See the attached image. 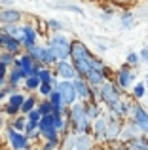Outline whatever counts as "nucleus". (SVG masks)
<instances>
[{
  "mask_svg": "<svg viewBox=\"0 0 148 150\" xmlns=\"http://www.w3.org/2000/svg\"><path fill=\"white\" fill-rule=\"evenodd\" d=\"M68 122H70V129L76 131L78 135H85V133H91V118L87 116V110H85V103L78 101L68 108Z\"/></svg>",
  "mask_w": 148,
  "mask_h": 150,
  "instance_id": "nucleus-1",
  "label": "nucleus"
},
{
  "mask_svg": "<svg viewBox=\"0 0 148 150\" xmlns=\"http://www.w3.org/2000/svg\"><path fill=\"white\" fill-rule=\"evenodd\" d=\"M48 48L55 53L57 61H68L70 59V48L72 40L68 36H65L63 33H53L48 38Z\"/></svg>",
  "mask_w": 148,
  "mask_h": 150,
  "instance_id": "nucleus-2",
  "label": "nucleus"
},
{
  "mask_svg": "<svg viewBox=\"0 0 148 150\" xmlns=\"http://www.w3.org/2000/svg\"><path fill=\"white\" fill-rule=\"evenodd\" d=\"M99 93H101V103H103L106 108H114L118 106V103L122 101L123 97V91L118 88L114 80H106L103 86L99 88Z\"/></svg>",
  "mask_w": 148,
  "mask_h": 150,
  "instance_id": "nucleus-3",
  "label": "nucleus"
},
{
  "mask_svg": "<svg viewBox=\"0 0 148 150\" xmlns=\"http://www.w3.org/2000/svg\"><path fill=\"white\" fill-rule=\"evenodd\" d=\"M42 141H61V131L55 127V116L48 114V116H42L40 120V127H38Z\"/></svg>",
  "mask_w": 148,
  "mask_h": 150,
  "instance_id": "nucleus-4",
  "label": "nucleus"
},
{
  "mask_svg": "<svg viewBox=\"0 0 148 150\" xmlns=\"http://www.w3.org/2000/svg\"><path fill=\"white\" fill-rule=\"evenodd\" d=\"M108 114L106 110H103V112L99 114V116L93 120L91 124V135L93 139H95V143L99 144H106V129H108Z\"/></svg>",
  "mask_w": 148,
  "mask_h": 150,
  "instance_id": "nucleus-5",
  "label": "nucleus"
},
{
  "mask_svg": "<svg viewBox=\"0 0 148 150\" xmlns=\"http://www.w3.org/2000/svg\"><path fill=\"white\" fill-rule=\"evenodd\" d=\"M13 67L21 69L23 74H25V78H29V76H38V74H40V69H42V65H38V63L34 61V59L30 57L29 53H19L17 59H15V65H13Z\"/></svg>",
  "mask_w": 148,
  "mask_h": 150,
  "instance_id": "nucleus-6",
  "label": "nucleus"
},
{
  "mask_svg": "<svg viewBox=\"0 0 148 150\" xmlns=\"http://www.w3.org/2000/svg\"><path fill=\"white\" fill-rule=\"evenodd\" d=\"M6 139H8V143H10L11 150H30V143H32V141H30L25 133L15 131L11 125L6 127Z\"/></svg>",
  "mask_w": 148,
  "mask_h": 150,
  "instance_id": "nucleus-7",
  "label": "nucleus"
},
{
  "mask_svg": "<svg viewBox=\"0 0 148 150\" xmlns=\"http://www.w3.org/2000/svg\"><path fill=\"white\" fill-rule=\"evenodd\" d=\"M93 53L87 50V46L80 40H72L70 48V61L72 63H93Z\"/></svg>",
  "mask_w": 148,
  "mask_h": 150,
  "instance_id": "nucleus-8",
  "label": "nucleus"
},
{
  "mask_svg": "<svg viewBox=\"0 0 148 150\" xmlns=\"http://www.w3.org/2000/svg\"><path fill=\"white\" fill-rule=\"evenodd\" d=\"M129 118L131 120H135V124L139 125V129L142 131V135L148 137V110L144 106H141L139 103L133 101V105H131V112H129Z\"/></svg>",
  "mask_w": 148,
  "mask_h": 150,
  "instance_id": "nucleus-9",
  "label": "nucleus"
},
{
  "mask_svg": "<svg viewBox=\"0 0 148 150\" xmlns=\"http://www.w3.org/2000/svg\"><path fill=\"white\" fill-rule=\"evenodd\" d=\"M57 91H59L61 99H63V105L67 106V108H70L74 103H78V95H76L74 82H70V80H61V82H59V88H57Z\"/></svg>",
  "mask_w": 148,
  "mask_h": 150,
  "instance_id": "nucleus-10",
  "label": "nucleus"
},
{
  "mask_svg": "<svg viewBox=\"0 0 148 150\" xmlns=\"http://www.w3.org/2000/svg\"><path fill=\"white\" fill-rule=\"evenodd\" d=\"M114 82L118 84V88L122 89H129L131 86H133V82H135V72H133V69H131L129 65H122L118 69V72L114 74Z\"/></svg>",
  "mask_w": 148,
  "mask_h": 150,
  "instance_id": "nucleus-11",
  "label": "nucleus"
},
{
  "mask_svg": "<svg viewBox=\"0 0 148 150\" xmlns=\"http://www.w3.org/2000/svg\"><path fill=\"white\" fill-rule=\"evenodd\" d=\"M53 74H55L59 80H76L80 74H78V70L74 69L72 61H59L55 67H53Z\"/></svg>",
  "mask_w": 148,
  "mask_h": 150,
  "instance_id": "nucleus-12",
  "label": "nucleus"
},
{
  "mask_svg": "<svg viewBox=\"0 0 148 150\" xmlns=\"http://www.w3.org/2000/svg\"><path fill=\"white\" fill-rule=\"evenodd\" d=\"M141 135H142V131L139 129V125L135 124V120H131V118L123 120V127H122L120 141H123V143H129V141L137 139V137H141Z\"/></svg>",
  "mask_w": 148,
  "mask_h": 150,
  "instance_id": "nucleus-13",
  "label": "nucleus"
},
{
  "mask_svg": "<svg viewBox=\"0 0 148 150\" xmlns=\"http://www.w3.org/2000/svg\"><path fill=\"white\" fill-rule=\"evenodd\" d=\"M0 50L2 51H10V53H13V55H19L21 50H23V44L17 40V38L0 33Z\"/></svg>",
  "mask_w": 148,
  "mask_h": 150,
  "instance_id": "nucleus-14",
  "label": "nucleus"
},
{
  "mask_svg": "<svg viewBox=\"0 0 148 150\" xmlns=\"http://www.w3.org/2000/svg\"><path fill=\"white\" fill-rule=\"evenodd\" d=\"M72 82H74V88H76L78 101H82V103L91 101V91H93V88L87 84V80H85V78H82V76H78L76 80H72Z\"/></svg>",
  "mask_w": 148,
  "mask_h": 150,
  "instance_id": "nucleus-15",
  "label": "nucleus"
},
{
  "mask_svg": "<svg viewBox=\"0 0 148 150\" xmlns=\"http://www.w3.org/2000/svg\"><path fill=\"white\" fill-rule=\"evenodd\" d=\"M110 118V116H108ZM122 127H123V120L122 118H110L108 120V129H106V144L114 143V141H120V135H122Z\"/></svg>",
  "mask_w": 148,
  "mask_h": 150,
  "instance_id": "nucleus-16",
  "label": "nucleus"
},
{
  "mask_svg": "<svg viewBox=\"0 0 148 150\" xmlns=\"http://www.w3.org/2000/svg\"><path fill=\"white\" fill-rule=\"evenodd\" d=\"M23 13L15 8H2L0 10V25H19Z\"/></svg>",
  "mask_w": 148,
  "mask_h": 150,
  "instance_id": "nucleus-17",
  "label": "nucleus"
},
{
  "mask_svg": "<svg viewBox=\"0 0 148 150\" xmlns=\"http://www.w3.org/2000/svg\"><path fill=\"white\" fill-rule=\"evenodd\" d=\"M25 27V33H23V40H21V44H23V50L25 48H29V46H34V44H38V30L34 29L32 25H23Z\"/></svg>",
  "mask_w": 148,
  "mask_h": 150,
  "instance_id": "nucleus-18",
  "label": "nucleus"
},
{
  "mask_svg": "<svg viewBox=\"0 0 148 150\" xmlns=\"http://www.w3.org/2000/svg\"><path fill=\"white\" fill-rule=\"evenodd\" d=\"M25 53H29L38 65L44 67V59H46V46H40V44H34V46H29L25 48Z\"/></svg>",
  "mask_w": 148,
  "mask_h": 150,
  "instance_id": "nucleus-19",
  "label": "nucleus"
},
{
  "mask_svg": "<svg viewBox=\"0 0 148 150\" xmlns=\"http://www.w3.org/2000/svg\"><path fill=\"white\" fill-rule=\"evenodd\" d=\"M21 82H25V74H23V70L17 69V67H11L10 72H8V86H11V88L17 89Z\"/></svg>",
  "mask_w": 148,
  "mask_h": 150,
  "instance_id": "nucleus-20",
  "label": "nucleus"
},
{
  "mask_svg": "<svg viewBox=\"0 0 148 150\" xmlns=\"http://www.w3.org/2000/svg\"><path fill=\"white\" fill-rule=\"evenodd\" d=\"M95 139H93L91 133H85V135H78V141H76V148L74 150H93L95 146Z\"/></svg>",
  "mask_w": 148,
  "mask_h": 150,
  "instance_id": "nucleus-21",
  "label": "nucleus"
},
{
  "mask_svg": "<svg viewBox=\"0 0 148 150\" xmlns=\"http://www.w3.org/2000/svg\"><path fill=\"white\" fill-rule=\"evenodd\" d=\"M76 141H78V133L76 131H68L61 137V148L59 150H74L76 148Z\"/></svg>",
  "mask_w": 148,
  "mask_h": 150,
  "instance_id": "nucleus-22",
  "label": "nucleus"
},
{
  "mask_svg": "<svg viewBox=\"0 0 148 150\" xmlns=\"http://www.w3.org/2000/svg\"><path fill=\"white\" fill-rule=\"evenodd\" d=\"M0 33L10 34V36L17 38V40L21 42V40H23V33H25V27H23V25H2Z\"/></svg>",
  "mask_w": 148,
  "mask_h": 150,
  "instance_id": "nucleus-23",
  "label": "nucleus"
},
{
  "mask_svg": "<svg viewBox=\"0 0 148 150\" xmlns=\"http://www.w3.org/2000/svg\"><path fill=\"white\" fill-rule=\"evenodd\" d=\"M85 80H87V84L91 86V88H101V86L106 82V76H104L101 70H91V72L85 76Z\"/></svg>",
  "mask_w": 148,
  "mask_h": 150,
  "instance_id": "nucleus-24",
  "label": "nucleus"
},
{
  "mask_svg": "<svg viewBox=\"0 0 148 150\" xmlns=\"http://www.w3.org/2000/svg\"><path fill=\"white\" fill-rule=\"evenodd\" d=\"M127 148L129 150H148V137L141 135V137H137V139L129 141V143H127Z\"/></svg>",
  "mask_w": 148,
  "mask_h": 150,
  "instance_id": "nucleus-25",
  "label": "nucleus"
},
{
  "mask_svg": "<svg viewBox=\"0 0 148 150\" xmlns=\"http://www.w3.org/2000/svg\"><path fill=\"white\" fill-rule=\"evenodd\" d=\"M23 86H25V89L27 91H38L40 89V86H42V80H40V76H29V78H25V82H23Z\"/></svg>",
  "mask_w": 148,
  "mask_h": 150,
  "instance_id": "nucleus-26",
  "label": "nucleus"
},
{
  "mask_svg": "<svg viewBox=\"0 0 148 150\" xmlns=\"http://www.w3.org/2000/svg\"><path fill=\"white\" fill-rule=\"evenodd\" d=\"M34 108H38V101H36V97L34 95H29L25 99V103H23V106H21V114H29V112H32Z\"/></svg>",
  "mask_w": 148,
  "mask_h": 150,
  "instance_id": "nucleus-27",
  "label": "nucleus"
},
{
  "mask_svg": "<svg viewBox=\"0 0 148 150\" xmlns=\"http://www.w3.org/2000/svg\"><path fill=\"white\" fill-rule=\"evenodd\" d=\"M27 97L23 95L21 91H15V93H11L10 97H8V105H11V106H15V108H19L21 110V106H23V103H25Z\"/></svg>",
  "mask_w": 148,
  "mask_h": 150,
  "instance_id": "nucleus-28",
  "label": "nucleus"
},
{
  "mask_svg": "<svg viewBox=\"0 0 148 150\" xmlns=\"http://www.w3.org/2000/svg\"><path fill=\"white\" fill-rule=\"evenodd\" d=\"M40 80H42V84H51L53 80H55V74H53V69H49V67H42L40 69Z\"/></svg>",
  "mask_w": 148,
  "mask_h": 150,
  "instance_id": "nucleus-29",
  "label": "nucleus"
},
{
  "mask_svg": "<svg viewBox=\"0 0 148 150\" xmlns=\"http://www.w3.org/2000/svg\"><path fill=\"white\" fill-rule=\"evenodd\" d=\"M11 127L15 129V131H21V133H25V129H27V116L25 114H19L17 118H13L11 120Z\"/></svg>",
  "mask_w": 148,
  "mask_h": 150,
  "instance_id": "nucleus-30",
  "label": "nucleus"
},
{
  "mask_svg": "<svg viewBox=\"0 0 148 150\" xmlns=\"http://www.w3.org/2000/svg\"><path fill=\"white\" fill-rule=\"evenodd\" d=\"M15 59H17V55H13V53H10V51H0V63L2 65H6V67H13L15 65Z\"/></svg>",
  "mask_w": 148,
  "mask_h": 150,
  "instance_id": "nucleus-31",
  "label": "nucleus"
},
{
  "mask_svg": "<svg viewBox=\"0 0 148 150\" xmlns=\"http://www.w3.org/2000/svg\"><path fill=\"white\" fill-rule=\"evenodd\" d=\"M144 93H146V84H144V82H139V84L133 86V91H131V95H133L135 101L142 99V97H144Z\"/></svg>",
  "mask_w": 148,
  "mask_h": 150,
  "instance_id": "nucleus-32",
  "label": "nucleus"
},
{
  "mask_svg": "<svg viewBox=\"0 0 148 150\" xmlns=\"http://www.w3.org/2000/svg\"><path fill=\"white\" fill-rule=\"evenodd\" d=\"M38 110L42 112V116L53 114V106H51V103H49V99H42L40 103H38Z\"/></svg>",
  "mask_w": 148,
  "mask_h": 150,
  "instance_id": "nucleus-33",
  "label": "nucleus"
},
{
  "mask_svg": "<svg viewBox=\"0 0 148 150\" xmlns=\"http://www.w3.org/2000/svg\"><path fill=\"white\" fill-rule=\"evenodd\" d=\"M139 63H141V55L135 53V51H129V53H127V57H125V65H129L131 69H133V67L139 65Z\"/></svg>",
  "mask_w": 148,
  "mask_h": 150,
  "instance_id": "nucleus-34",
  "label": "nucleus"
},
{
  "mask_svg": "<svg viewBox=\"0 0 148 150\" xmlns=\"http://www.w3.org/2000/svg\"><path fill=\"white\" fill-rule=\"evenodd\" d=\"M120 19H122V25L125 27V29H131V27L135 25V19H133V13H131V11H123Z\"/></svg>",
  "mask_w": 148,
  "mask_h": 150,
  "instance_id": "nucleus-35",
  "label": "nucleus"
},
{
  "mask_svg": "<svg viewBox=\"0 0 148 150\" xmlns=\"http://www.w3.org/2000/svg\"><path fill=\"white\" fill-rule=\"evenodd\" d=\"M48 27H49V30H53V33H61V30L65 29L63 23L57 21V19H48Z\"/></svg>",
  "mask_w": 148,
  "mask_h": 150,
  "instance_id": "nucleus-36",
  "label": "nucleus"
},
{
  "mask_svg": "<svg viewBox=\"0 0 148 150\" xmlns=\"http://www.w3.org/2000/svg\"><path fill=\"white\" fill-rule=\"evenodd\" d=\"M55 8L57 10H67V11H76V13H82V8H78V6H74V4H55Z\"/></svg>",
  "mask_w": 148,
  "mask_h": 150,
  "instance_id": "nucleus-37",
  "label": "nucleus"
},
{
  "mask_svg": "<svg viewBox=\"0 0 148 150\" xmlns=\"http://www.w3.org/2000/svg\"><path fill=\"white\" fill-rule=\"evenodd\" d=\"M36 93H40V95L44 97V99H48V97L53 93V88H51V84H42V86H40V89H38Z\"/></svg>",
  "mask_w": 148,
  "mask_h": 150,
  "instance_id": "nucleus-38",
  "label": "nucleus"
},
{
  "mask_svg": "<svg viewBox=\"0 0 148 150\" xmlns=\"http://www.w3.org/2000/svg\"><path fill=\"white\" fill-rule=\"evenodd\" d=\"M108 148H110V150H129V148H127V143H123V141H114V143H108Z\"/></svg>",
  "mask_w": 148,
  "mask_h": 150,
  "instance_id": "nucleus-39",
  "label": "nucleus"
},
{
  "mask_svg": "<svg viewBox=\"0 0 148 150\" xmlns=\"http://www.w3.org/2000/svg\"><path fill=\"white\" fill-rule=\"evenodd\" d=\"M34 21H36V25H38V33H40V34H48V29H49V27H48V21H42V19H34Z\"/></svg>",
  "mask_w": 148,
  "mask_h": 150,
  "instance_id": "nucleus-40",
  "label": "nucleus"
},
{
  "mask_svg": "<svg viewBox=\"0 0 148 150\" xmlns=\"http://www.w3.org/2000/svg\"><path fill=\"white\" fill-rule=\"evenodd\" d=\"M91 69L93 70H101V72H104V69H106V65H104L103 61H101V59H93V63H91Z\"/></svg>",
  "mask_w": 148,
  "mask_h": 150,
  "instance_id": "nucleus-41",
  "label": "nucleus"
},
{
  "mask_svg": "<svg viewBox=\"0 0 148 150\" xmlns=\"http://www.w3.org/2000/svg\"><path fill=\"white\" fill-rule=\"evenodd\" d=\"M112 13H114V10H112V8H104V11H103V19H104V21L112 19Z\"/></svg>",
  "mask_w": 148,
  "mask_h": 150,
  "instance_id": "nucleus-42",
  "label": "nucleus"
},
{
  "mask_svg": "<svg viewBox=\"0 0 148 150\" xmlns=\"http://www.w3.org/2000/svg\"><path fill=\"white\" fill-rule=\"evenodd\" d=\"M139 55H141V61L148 63V48H142V50H141V53H139Z\"/></svg>",
  "mask_w": 148,
  "mask_h": 150,
  "instance_id": "nucleus-43",
  "label": "nucleus"
},
{
  "mask_svg": "<svg viewBox=\"0 0 148 150\" xmlns=\"http://www.w3.org/2000/svg\"><path fill=\"white\" fill-rule=\"evenodd\" d=\"M93 150H110V148H108V144H99L97 143L95 146H93Z\"/></svg>",
  "mask_w": 148,
  "mask_h": 150,
  "instance_id": "nucleus-44",
  "label": "nucleus"
},
{
  "mask_svg": "<svg viewBox=\"0 0 148 150\" xmlns=\"http://www.w3.org/2000/svg\"><path fill=\"white\" fill-rule=\"evenodd\" d=\"M11 4H13L11 0H2V8H6V6H11Z\"/></svg>",
  "mask_w": 148,
  "mask_h": 150,
  "instance_id": "nucleus-45",
  "label": "nucleus"
},
{
  "mask_svg": "<svg viewBox=\"0 0 148 150\" xmlns=\"http://www.w3.org/2000/svg\"><path fill=\"white\" fill-rule=\"evenodd\" d=\"M4 97H8V93H6V91H4V89H0V101H2V99H4Z\"/></svg>",
  "mask_w": 148,
  "mask_h": 150,
  "instance_id": "nucleus-46",
  "label": "nucleus"
},
{
  "mask_svg": "<svg viewBox=\"0 0 148 150\" xmlns=\"http://www.w3.org/2000/svg\"><path fill=\"white\" fill-rule=\"evenodd\" d=\"M120 2H133V0H120Z\"/></svg>",
  "mask_w": 148,
  "mask_h": 150,
  "instance_id": "nucleus-47",
  "label": "nucleus"
},
{
  "mask_svg": "<svg viewBox=\"0 0 148 150\" xmlns=\"http://www.w3.org/2000/svg\"><path fill=\"white\" fill-rule=\"evenodd\" d=\"M144 84H146V88H148V76H146V80H144Z\"/></svg>",
  "mask_w": 148,
  "mask_h": 150,
  "instance_id": "nucleus-48",
  "label": "nucleus"
}]
</instances>
